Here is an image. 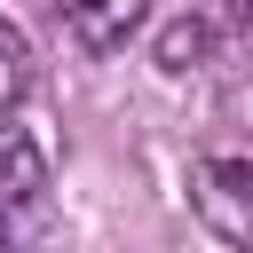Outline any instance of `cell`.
Returning a JSON list of instances; mask_svg holds the SVG:
<instances>
[{
    "instance_id": "1",
    "label": "cell",
    "mask_w": 253,
    "mask_h": 253,
    "mask_svg": "<svg viewBox=\"0 0 253 253\" xmlns=\"http://www.w3.org/2000/svg\"><path fill=\"white\" fill-rule=\"evenodd\" d=\"M190 206L221 245L253 253V150H206L190 166Z\"/></svg>"
},
{
    "instance_id": "5",
    "label": "cell",
    "mask_w": 253,
    "mask_h": 253,
    "mask_svg": "<svg viewBox=\"0 0 253 253\" xmlns=\"http://www.w3.org/2000/svg\"><path fill=\"white\" fill-rule=\"evenodd\" d=\"M213 8H221V16H245V0H213Z\"/></svg>"
},
{
    "instance_id": "2",
    "label": "cell",
    "mask_w": 253,
    "mask_h": 253,
    "mask_svg": "<svg viewBox=\"0 0 253 253\" xmlns=\"http://www.w3.org/2000/svg\"><path fill=\"white\" fill-rule=\"evenodd\" d=\"M40 198H47V142L0 111V221L8 213H32Z\"/></svg>"
},
{
    "instance_id": "3",
    "label": "cell",
    "mask_w": 253,
    "mask_h": 253,
    "mask_svg": "<svg viewBox=\"0 0 253 253\" xmlns=\"http://www.w3.org/2000/svg\"><path fill=\"white\" fill-rule=\"evenodd\" d=\"M79 47H95V55H111V47H126L134 32H142V16H150V0H40Z\"/></svg>"
},
{
    "instance_id": "4",
    "label": "cell",
    "mask_w": 253,
    "mask_h": 253,
    "mask_svg": "<svg viewBox=\"0 0 253 253\" xmlns=\"http://www.w3.org/2000/svg\"><path fill=\"white\" fill-rule=\"evenodd\" d=\"M32 87H40V63H32V40H24V32H16L8 16H0V111H16V103H24Z\"/></svg>"
},
{
    "instance_id": "6",
    "label": "cell",
    "mask_w": 253,
    "mask_h": 253,
    "mask_svg": "<svg viewBox=\"0 0 253 253\" xmlns=\"http://www.w3.org/2000/svg\"><path fill=\"white\" fill-rule=\"evenodd\" d=\"M0 253H8V237H0Z\"/></svg>"
}]
</instances>
